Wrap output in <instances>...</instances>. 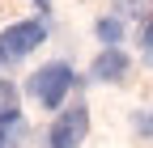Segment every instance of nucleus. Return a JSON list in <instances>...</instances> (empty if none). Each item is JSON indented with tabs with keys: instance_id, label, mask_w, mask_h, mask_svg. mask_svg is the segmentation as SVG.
<instances>
[{
	"instance_id": "obj_1",
	"label": "nucleus",
	"mask_w": 153,
	"mask_h": 148,
	"mask_svg": "<svg viewBox=\"0 0 153 148\" xmlns=\"http://www.w3.org/2000/svg\"><path fill=\"white\" fill-rule=\"evenodd\" d=\"M68 89H72V68L68 64H43L30 76V93H34V102L43 106V110H60L64 106V97H68Z\"/></svg>"
},
{
	"instance_id": "obj_2",
	"label": "nucleus",
	"mask_w": 153,
	"mask_h": 148,
	"mask_svg": "<svg viewBox=\"0 0 153 148\" xmlns=\"http://www.w3.org/2000/svg\"><path fill=\"white\" fill-rule=\"evenodd\" d=\"M85 131H89V110L85 102H72V110H60V119L51 123L47 148H81Z\"/></svg>"
},
{
	"instance_id": "obj_3",
	"label": "nucleus",
	"mask_w": 153,
	"mask_h": 148,
	"mask_svg": "<svg viewBox=\"0 0 153 148\" xmlns=\"http://www.w3.org/2000/svg\"><path fill=\"white\" fill-rule=\"evenodd\" d=\"M43 38H47L43 21H13V26H4V34H0V59H22V55L43 47Z\"/></svg>"
},
{
	"instance_id": "obj_4",
	"label": "nucleus",
	"mask_w": 153,
	"mask_h": 148,
	"mask_svg": "<svg viewBox=\"0 0 153 148\" xmlns=\"http://www.w3.org/2000/svg\"><path fill=\"white\" fill-rule=\"evenodd\" d=\"M123 72H128V55L119 47H106L98 59H94V76L98 81H123Z\"/></svg>"
},
{
	"instance_id": "obj_5",
	"label": "nucleus",
	"mask_w": 153,
	"mask_h": 148,
	"mask_svg": "<svg viewBox=\"0 0 153 148\" xmlns=\"http://www.w3.org/2000/svg\"><path fill=\"white\" fill-rule=\"evenodd\" d=\"M0 119H22L17 114V85L0 76Z\"/></svg>"
},
{
	"instance_id": "obj_6",
	"label": "nucleus",
	"mask_w": 153,
	"mask_h": 148,
	"mask_svg": "<svg viewBox=\"0 0 153 148\" xmlns=\"http://www.w3.org/2000/svg\"><path fill=\"white\" fill-rule=\"evenodd\" d=\"M119 34H123L119 17H102V21H98V38H102L106 47H119Z\"/></svg>"
},
{
	"instance_id": "obj_7",
	"label": "nucleus",
	"mask_w": 153,
	"mask_h": 148,
	"mask_svg": "<svg viewBox=\"0 0 153 148\" xmlns=\"http://www.w3.org/2000/svg\"><path fill=\"white\" fill-rule=\"evenodd\" d=\"M132 127L145 136V140H153V110H136V119H132Z\"/></svg>"
},
{
	"instance_id": "obj_8",
	"label": "nucleus",
	"mask_w": 153,
	"mask_h": 148,
	"mask_svg": "<svg viewBox=\"0 0 153 148\" xmlns=\"http://www.w3.org/2000/svg\"><path fill=\"white\" fill-rule=\"evenodd\" d=\"M140 42H145V59L153 64V26H145V38H140Z\"/></svg>"
}]
</instances>
